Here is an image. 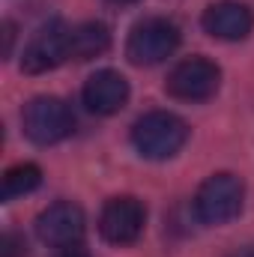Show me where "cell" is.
<instances>
[{"instance_id":"1","label":"cell","mask_w":254,"mask_h":257,"mask_svg":"<svg viewBox=\"0 0 254 257\" xmlns=\"http://www.w3.org/2000/svg\"><path fill=\"white\" fill-rule=\"evenodd\" d=\"M189 141V123L174 111H147L132 126V147L153 162L174 159Z\"/></svg>"},{"instance_id":"2","label":"cell","mask_w":254,"mask_h":257,"mask_svg":"<svg viewBox=\"0 0 254 257\" xmlns=\"http://www.w3.org/2000/svg\"><path fill=\"white\" fill-rule=\"evenodd\" d=\"M242 200H245V186L239 177L212 174L200 183V189L194 194V215L200 224L218 227V224L233 221L242 212Z\"/></svg>"},{"instance_id":"3","label":"cell","mask_w":254,"mask_h":257,"mask_svg":"<svg viewBox=\"0 0 254 257\" xmlns=\"http://www.w3.org/2000/svg\"><path fill=\"white\" fill-rule=\"evenodd\" d=\"M21 126L24 135L39 144V147H51V144H60L72 135L75 128V114L72 108L66 105L63 99L57 96H36L24 105L21 111Z\"/></svg>"},{"instance_id":"4","label":"cell","mask_w":254,"mask_h":257,"mask_svg":"<svg viewBox=\"0 0 254 257\" xmlns=\"http://www.w3.org/2000/svg\"><path fill=\"white\" fill-rule=\"evenodd\" d=\"M180 45V27L168 18H144L132 27L126 39V57L135 66L165 63Z\"/></svg>"},{"instance_id":"5","label":"cell","mask_w":254,"mask_h":257,"mask_svg":"<svg viewBox=\"0 0 254 257\" xmlns=\"http://www.w3.org/2000/svg\"><path fill=\"white\" fill-rule=\"evenodd\" d=\"M221 87V69L209 57H186L168 72L165 90L180 102H206Z\"/></svg>"},{"instance_id":"6","label":"cell","mask_w":254,"mask_h":257,"mask_svg":"<svg viewBox=\"0 0 254 257\" xmlns=\"http://www.w3.org/2000/svg\"><path fill=\"white\" fill-rule=\"evenodd\" d=\"M144 224H147V209L132 194L111 197L102 206V212H99V233L111 245H132V242H138L141 233H144Z\"/></svg>"},{"instance_id":"7","label":"cell","mask_w":254,"mask_h":257,"mask_svg":"<svg viewBox=\"0 0 254 257\" xmlns=\"http://www.w3.org/2000/svg\"><path fill=\"white\" fill-rule=\"evenodd\" d=\"M84 230H87L84 209L78 203H72V200H57V203L45 206L39 212V218H36V233L51 248L78 245L84 239Z\"/></svg>"},{"instance_id":"8","label":"cell","mask_w":254,"mask_h":257,"mask_svg":"<svg viewBox=\"0 0 254 257\" xmlns=\"http://www.w3.org/2000/svg\"><path fill=\"white\" fill-rule=\"evenodd\" d=\"M69 27L60 21H51L45 24L42 30H36L30 36V42L24 45V54H21V72L27 75H42V72H51L57 66L69 60Z\"/></svg>"},{"instance_id":"9","label":"cell","mask_w":254,"mask_h":257,"mask_svg":"<svg viewBox=\"0 0 254 257\" xmlns=\"http://www.w3.org/2000/svg\"><path fill=\"white\" fill-rule=\"evenodd\" d=\"M200 27L221 42H239L254 30V12L239 0H218L209 3L200 15Z\"/></svg>"},{"instance_id":"10","label":"cell","mask_w":254,"mask_h":257,"mask_svg":"<svg viewBox=\"0 0 254 257\" xmlns=\"http://www.w3.org/2000/svg\"><path fill=\"white\" fill-rule=\"evenodd\" d=\"M81 99H84L90 114L111 117L129 102V81L114 69H99L87 78V84L81 90Z\"/></svg>"},{"instance_id":"11","label":"cell","mask_w":254,"mask_h":257,"mask_svg":"<svg viewBox=\"0 0 254 257\" xmlns=\"http://www.w3.org/2000/svg\"><path fill=\"white\" fill-rule=\"evenodd\" d=\"M111 48V30L102 21H84L69 27V54L72 60H93Z\"/></svg>"},{"instance_id":"12","label":"cell","mask_w":254,"mask_h":257,"mask_svg":"<svg viewBox=\"0 0 254 257\" xmlns=\"http://www.w3.org/2000/svg\"><path fill=\"white\" fill-rule=\"evenodd\" d=\"M42 183V168L33 165V162H21V165H12L6 174H3V189H0V197L9 203L21 194H30L36 186Z\"/></svg>"},{"instance_id":"13","label":"cell","mask_w":254,"mask_h":257,"mask_svg":"<svg viewBox=\"0 0 254 257\" xmlns=\"http://www.w3.org/2000/svg\"><path fill=\"white\" fill-rule=\"evenodd\" d=\"M0 257H27V242L15 230H6L0 239Z\"/></svg>"},{"instance_id":"14","label":"cell","mask_w":254,"mask_h":257,"mask_svg":"<svg viewBox=\"0 0 254 257\" xmlns=\"http://www.w3.org/2000/svg\"><path fill=\"white\" fill-rule=\"evenodd\" d=\"M3 39H6L3 54L9 57V54H12V39H15V24H12V21H3Z\"/></svg>"},{"instance_id":"15","label":"cell","mask_w":254,"mask_h":257,"mask_svg":"<svg viewBox=\"0 0 254 257\" xmlns=\"http://www.w3.org/2000/svg\"><path fill=\"white\" fill-rule=\"evenodd\" d=\"M54 257H90V254H87L81 245H69V248H60Z\"/></svg>"},{"instance_id":"16","label":"cell","mask_w":254,"mask_h":257,"mask_svg":"<svg viewBox=\"0 0 254 257\" xmlns=\"http://www.w3.org/2000/svg\"><path fill=\"white\" fill-rule=\"evenodd\" d=\"M227 257H254V245H239V248H233Z\"/></svg>"},{"instance_id":"17","label":"cell","mask_w":254,"mask_h":257,"mask_svg":"<svg viewBox=\"0 0 254 257\" xmlns=\"http://www.w3.org/2000/svg\"><path fill=\"white\" fill-rule=\"evenodd\" d=\"M108 3H117V6H129V3H138V0H108Z\"/></svg>"}]
</instances>
